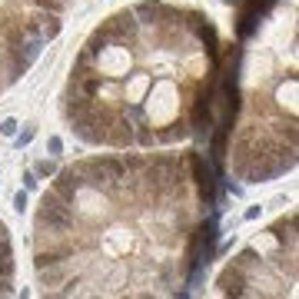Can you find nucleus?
Wrapping results in <instances>:
<instances>
[{
	"label": "nucleus",
	"mask_w": 299,
	"mask_h": 299,
	"mask_svg": "<svg viewBox=\"0 0 299 299\" xmlns=\"http://www.w3.org/2000/svg\"><path fill=\"white\" fill-rule=\"evenodd\" d=\"M100 27H103L106 37H110V47L113 44H133V40L140 37V20L133 17V10H117L110 20H103Z\"/></svg>",
	"instance_id": "obj_1"
},
{
	"label": "nucleus",
	"mask_w": 299,
	"mask_h": 299,
	"mask_svg": "<svg viewBox=\"0 0 299 299\" xmlns=\"http://www.w3.org/2000/svg\"><path fill=\"white\" fill-rule=\"evenodd\" d=\"M53 176H57V180H53V186H50V190H53L57 196H63V199H67V203H73V199H77V193H80V190L87 186V180H83V176H80V170H77V166L57 170Z\"/></svg>",
	"instance_id": "obj_2"
},
{
	"label": "nucleus",
	"mask_w": 299,
	"mask_h": 299,
	"mask_svg": "<svg viewBox=\"0 0 299 299\" xmlns=\"http://www.w3.org/2000/svg\"><path fill=\"white\" fill-rule=\"evenodd\" d=\"M37 230H47V233H67V230H73V206H67V210H47V206H40Z\"/></svg>",
	"instance_id": "obj_3"
},
{
	"label": "nucleus",
	"mask_w": 299,
	"mask_h": 299,
	"mask_svg": "<svg viewBox=\"0 0 299 299\" xmlns=\"http://www.w3.org/2000/svg\"><path fill=\"white\" fill-rule=\"evenodd\" d=\"M216 286H219V293L223 296H249V276H246V269H239V266H226L223 273L216 276Z\"/></svg>",
	"instance_id": "obj_4"
},
{
	"label": "nucleus",
	"mask_w": 299,
	"mask_h": 299,
	"mask_svg": "<svg viewBox=\"0 0 299 299\" xmlns=\"http://www.w3.org/2000/svg\"><path fill=\"white\" fill-rule=\"evenodd\" d=\"M276 236V243L296 249V213H289V216H283L279 223H273V230H269Z\"/></svg>",
	"instance_id": "obj_5"
},
{
	"label": "nucleus",
	"mask_w": 299,
	"mask_h": 299,
	"mask_svg": "<svg viewBox=\"0 0 299 299\" xmlns=\"http://www.w3.org/2000/svg\"><path fill=\"white\" fill-rule=\"evenodd\" d=\"M90 106H94V100L90 97H80V94H70L67 103H63V117L73 123V120H83L90 113Z\"/></svg>",
	"instance_id": "obj_6"
},
{
	"label": "nucleus",
	"mask_w": 299,
	"mask_h": 299,
	"mask_svg": "<svg viewBox=\"0 0 299 299\" xmlns=\"http://www.w3.org/2000/svg\"><path fill=\"white\" fill-rule=\"evenodd\" d=\"M263 13L256 10V0H249V4L243 7V13H239V24H236V33H239V40H249L253 37V30H256V20H259Z\"/></svg>",
	"instance_id": "obj_7"
},
{
	"label": "nucleus",
	"mask_w": 299,
	"mask_h": 299,
	"mask_svg": "<svg viewBox=\"0 0 299 299\" xmlns=\"http://www.w3.org/2000/svg\"><path fill=\"white\" fill-rule=\"evenodd\" d=\"M160 13H163V4H160V0H140V4L133 7V17H137L140 24H146V27L160 24Z\"/></svg>",
	"instance_id": "obj_8"
},
{
	"label": "nucleus",
	"mask_w": 299,
	"mask_h": 299,
	"mask_svg": "<svg viewBox=\"0 0 299 299\" xmlns=\"http://www.w3.org/2000/svg\"><path fill=\"white\" fill-rule=\"evenodd\" d=\"M67 256H73V246H57V249H37L33 256V266L44 269V266H53V263H63Z\"/></svg>",
	"instance_id": "obj_9"
},
{
	"label": "nucleus",
	"mask_w": 299,
	"mask_h": 299,
	"mask_svg": "<svg viewBox=\"0 0 299 299\" xmlns=\"http://www.w3.org/2000/svg\"><path fill=\"white\" fill-rule=\"evenodd\" d=\"M70 94H80V97H90V100H94L100 94V70L80 77V80H70Z\"/></svg>",
	"instance_id": "obj_10"
},
{
	"label": "nucleus",
	"mask_w": 299,
	"mask_h": 299,
	"mask_svg": "<svg viewBox=\"0 0 299 299\" xmlns=\"http://www.w3.org/2000/svg\"><path fill=\"white\" fill-rule=\"evenodd\" d=\"M37 276H40V286H60L63 279H67V259L63 263H53V266H44V269H37Z\"/></svg>",
	"instance_id": "obj_11"
},
{
	"label": "nucleus",
	"mask_w": 299,
	"mask_h": 299,
	"mask_svg": "<svg viewBox=\"0 0 299 299\" xmlns=\"http://www.w3.org/2000/svg\"><path fill=\"white\" fill-rule=\"evenodd\" d=\"M190 137V123H170L166 130H156V143H176Z\"/></svg>",
	"instance_id": "obj_12"
},
{
	"label": "nucleus",
	"mask_w": 299,
	"mask_h": 299,
	"mask_svg": "<svg viewBox=\"0 0 299 299\" xmlns=\"http://www.w3.org/2000/svg\"><path fill=\"white\" fill-rule=\"evenodd\" d=\"M106 47H110V37H106L103 27H97V30L90 33V40H87V53H90V57H100Z\"/></svg>",
	"instance_id": "obj_13"
},
{
	"label": "nucleus",
	"mask_w": 299,
	"mask_h": 299,
	"mask_svg": "<svg viewBox=\"0 0 299 299\" xmlns=\"http://www.w3.org/2000/svg\"><path fill=\"white\" fill-rule=\"evenodd\" d=\"M120 163H123V173H126V176H140V170L146 166V156L126 153V156H120Z\"/></svg>",
	"instance_id": "obj_14"
},
{
	"label": "nucleus",
	"mask_w": 299,
	"mask_h": 299,
	"mask_svg": "<svg viewBox=\"0 0 299 299\" xmlns=\"http://www.w3.org/2000/svg\"><path fill=\"white\" fill-rule=\"evenodd\" d=\"M233 266L246 269V273H249V269H256V266H259V256H256V249H243V253L233 259Z\"/></svg>",
	"instance_id": "obj_15"
},
{
	"label": "nucleus",
	"mask_w": 299,
	"mask_h": 299,
	"mask_svg": "<svg viewBox=\"0 0 299 299\" xmlns=\"http://www.w3.org/2000/svg\"><path fill=\"white\" fill-rule=\"evenodd\" d=\"M20 40H27V33H24V24H7V47H17Z\"/></svg>",
	"instance_id": "obj_16"
},
{
	"label": "nucleus",
	"mask_w": 299,
	"mask_h": 299,
	"mask_svg": "<svg viewBox=\"0 0 299 299\" xmlns=\"http://www.w3.org/2000/svg\"><path fill=\"white\" fill-rule=\"evenodd\" d=\"M44 206H47V210H67V206H73V203H67V199L57 196L53 190H47V193H44Z\"/></svg>",
	"instance_id": "obj_17"
},
{
	"label": "nucleus",
	"mask_w": 299,
	"mask_h": 299,
	"mask_svg": "<svg viewBox=\"0 0 299 299\" xmlns=\"http://www.w3.org/2000/svg\"><path fill=\"white\" fill-rule=\"evenodd\" d=\"M33 4H37L40 10H47V13H60L63 7H67V0H33Z\"/></svg>",
	"instance_id": "obj_18"
},
{
	"label": "nucleus",
	"mask_w": 299,
	"mask_h": 299,
	"mask_svg": "<svg viewBox=\"0 0 299 299\" xmlns=\"http://www.w3.org/2000/svg\"><path fill=\"white\" fill-rule=\"evenodd\" d=\"M33 173H37V176H53V173H57V163H53V160H37Z\"/></svg>",
	"instance_id": "obj_19"
},
{
	"label": "nucleus",
	"mask_w": 299,
	"mask_h": 299,
	"mask_svg": "<svg viewBox=\"0 0 299 299\" xmlns=\"http://www.w3.org/2000/svg\"><path fill=\"white\" fill-rule=\"evenodd\" d=\"M17 130H20V123L13 117H7L4 123H0V137H17Z\"/></svg>",
	"instance_id": "obj_20"
},
{
	"label": "nucleus",
	"mask_w": 299,
	"mask_h": 299,
	"mask_svg": "<svg viewBox=\"0 0 299 299\" xmlns=\"http://www.w3.org/2000/svg\"><path fill=\"white\" fill-rule=\"evenodd\" d=\"M13 256H0V276H13Z\"/></svg>",
	"instance_id": "obj_21"
},
{
	"label": "nucleus",
	"mask_w": 299,
	"mask_h": 299,
	"mask_svg": "<svg viewBox=\"0 0 299 299\" xmlns=\"http://www.w3.org/2000/svg\"><path fill=\"white\" fill-rule=\"evenodd\" d=\"M37 183H40V176L33 173V170H27L24 173V190H37Z\"/></svg>",
	"instance_id": "obj_22"
},
{
	"label": "nucleus",
	"mask_w": 299,
	"mask_h": 299,
	"mask_svg": "<svg viewBox=\"0 0 299 299\" xmlns=\"http://www.w3.org/2000/svg\"><path fill=\"white\" fill-rule=\"evenodd\" d=\"M77 286H80V279H77V276H73V279H67V283H63L60 296H73V293H77Z\"/></svg>",
	"instance_id": "obj_23"
},
{
	"label": "nucleus",
	"mask_w": 299,
	"mask_h": 299,
	"mask_svg": "<svg viewBox=\"0 0 299 299\" xmlns=\"http://www.w3.org/2000/svg\"><path fill=\"white\" fill-rule=\"evenodd\" d=\"M13 210H17V213H24V210H27V190H20V193L13 196Z\"/></svg>",
	"instance_id": "obj_24"
},
{
	"label": "nucleus",
	"mask_w": 299,
	"mask_h": 299,
	"mask_svg": "<svg viewBox=\"0 0 299 299\" xmlns=\"http://www.w3.org/2000/svg\"><path fill=\"white\" fill-rule=\"evenodd\" d=\"M33 133H37V130H33V126H27V130H24V133H20V137H17V146H27V143H30V140H33Z\"/></svg>",
	"instance_id": "obj_25"
},
{
	"label": "nucleus",
	"mask_w": 299,
	"mask_h": 299,
	"mask_svg": "<svg viewBox=\"0 0 299 299\" xmlns=\"http://www.w3.org/2000/svg\"><path fill=\"white\" fill-rule=\"evenodd\" d=\"M47 150H50V153H63V140L60 137H50L47 140Z\"/></svg>",
	"instance_id": "obj_26"
},
{
	"label": "nucleus",
	"mask_w": 299,
	"mask_h": 299,
	"mask_svg": "<svg viewBox=\"0 0 299 299\" xmlns=\"http://www.w3.org/2000/svg\"><path fill=\"white\" fill-rule=\"evenodd\" d=\"M173 273H176V269H173V263H163V269H160V279H163V283H170V279H173Z\"/></svg>",
	"instance_id": "obj_27"
},
{
	"label": "nucleus",
	"mask_w": 299,
	"mask_h": 299,
	"mask_svg": "<svg viewBox=\"0 0 299 299\" xmlns=\"http://www.w3.org/2000/svg\"><path fill=\"white\" fill-rule=\"evenodd\" d=\"M246 219H259V206H249V210H246Z\"/></svg>",
	"instance_id": "obj_28"
},
{
	"label": "nucleus",
	"mask_w": 299,
	"mask_h": 299,
	"mask_svg": "<svg viewBox=\"0 0 299 299\" xmlns=\"http://www.w3.org/2000/svg\"><path fill=\"white\" fill-rule=\"evenodd\" d=\"M0 236H7V226H4V219H0Z\"/></svg>",
	"instance_id": "obj_29"
},
{
	"label": "nucleus",
	"mask_w": 299,
	"mask_h": 299,
	"mask_svg": "<svg viewBox=\"0 0 299 299\" xmlns=\"http://www.w3.org/2000/svg\"><path fill=\"white\" fill-rule=\"evenodd\" d=\"M223 4H230V7H233V4H243V0H223Z\"/></svg>",
	"instance_id": "obj_30"
},
{
	"label": "nucleus",
	"mask_w": 299,
	"mask_h": 299,
	"mask_svg": "<svg viewBox=\"0 0 299 299\" xmlns=\"http://www.w3.org/2000/svg\"><path fill=\"white\" fill-rule=\"evenodd\" d=\"M0 90H4V80H0Z\"/></svg>",
	"instance_id": "obj_31"
},
{
	"label": "nucleus",
	"mask_w": 299,
	"mask_h": 299,
	"mask_svg": "<svg viewBox=\"0 0 299 299\" xmlns=\"http://www.w3.org/2000/svg\"><path fill=\"white\" fill-rule=\"evenodd\" d=\"M67 4H70V0H67Z\"/></svg>",
	"instance_id": "obj_32"
}]
</instances>
